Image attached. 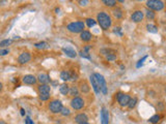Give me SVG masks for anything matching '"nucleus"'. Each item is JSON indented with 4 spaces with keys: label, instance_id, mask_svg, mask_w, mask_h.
Here are the masks:
<instances>
[{
    "label": "nucleus",
    "instance_id": "f257e3e1",
    "mask_svg": "<svg viewBox=\"0 0 166 124\" xmlns=\"http://www.w3.org/2000/svg\"><path fill=\"white\" fill-rule=\"evenodd\" d=\"M97 21H98V23H99L100 27L103 29V30H108L112 25L111 17H110L107 13H105V11H101V13L98 14Z\"/></svg>",
    "mask_w": 166,
    "mask_h": 124
},
{
    "label": "nucleus",
    "instance_id": "f03ea898",
    "mask_svg": "<svg viewBox=\"0 0 166 124\" xmlns=\"http://www.w3.org/2000/svg\"><path fill=\"white\" fill-rule=\"evenodd\" d=\"M85 28L84 23L81 21H77V22H72L70 23L69 25L66 26V29L72 32V33H81Z\"/></svg>",
    "mask_w": 166,
    "mask_h": 124
},
{
    "label": "nucleus",
    "instance_id": "7ed1b4c3",
    "mask_svg": "<svg viewBox=\"0 0 166 124\" xmlns=\"http://www.w3.org/2000/svg\"><path fill=\"white\" fill-rule=\"evenodd\" d=\"M146 7L154 11H160L164 9V2L162 0H147Z\"/></svg>",
    "mask_w": 166,
    "mask_h": 124
},
{
    "label": "nucleus",
    "instance_id": "20e7f679",
    "mask_svg": "<svg viewBox=\"0 0 166 124\" xmlns=\"http://www.w3.org/2000/svg\"><path fill=\"white\" fill-rule=\"evenodd\" d=\"M96 77V79H97L98 81V84H99V86H100V89H101V92L103 93L104 95H106L107 93H108V87H107V83H106V80H105V78H104L101 73H94Z\"/></svg>",
    "mask_w": 166,
    "mask_h": 124
},
{
    "label": "nucleus",
    "instance_id": "39448f33",
    "mask_svg": "<svg viewBox=\"0 0 166 124\" xmlns=\"http://www.w3.org/2000/svg\"><path fill=\"white\" fill-rule=\"evenodd\" d=\"M116 99H118V102L120 104V107H128L130 99H131V96L129 94H127V93L118 92L116 94Z\"/></svg>",
    "mask_w": 166,
    "mask_h": 124
},
{
    "label": "nucleus",
    "instance_id": "423d86ee",
    "mask_svg": "<svg viewBox=\"0 0 166 124\" xmlns=\"http://www.w3.org/2000/svg\"><path fill=\"white\" fill-rule=\"evenodd\" d=\"M63 108L62 102L58 100V99H54L49 104V110L51 111L53 114H58L61 112V109Z\"/></svg>",
    "mask_w": 166,
    "mask_h": 124
},
{
    "label": "nucleus",
    "instance_id": "0eeeda50",
    "mask_svg": "<svg viewBox=\"0 0 166 124\" xmlns=\"http://www.w3.org/2000/svg\"><path fill=\"white\" fill-rule=\"evenodd\" d=\"M84 106H85L84 99L79 97V96L73 97V99L71 100V107L76 111H79V110H81V109H83Z\"/></svg>",
    "mask_w": 166,
    "mask_h": 124
},
{
    "label": "nucleus",
    "instance_id": "6e6552de",
    "mask_svg": "<svg viewBox=\"0 0 166 124\" xmlns=\"http://www.w3.org/2000/svg\"><path fill=\"white\" fill-rule=\"evenodd\" d=\"M101 52L104 56L106 57V59L108 61H115L116 60V53L111 49H103V50H101Z\"/></svg>",
    "mask_w": 166,
    "mask_h": 124
},
{
    "label": "nucleus",
    "instance_id": "1a4fd4ad",
    "mask_svg": "<svg viewBox=\"0 0 166 124\" xmlns=\"http://www.w3.org/2000/svg\"><path fill=\"white\" fill-rule=\"evenodd\" d=\"M143 18H144L143 11H135L131 16V20H132V22H134V23H140V22H142Z\"/></svg>",
    "mask_w": 166,
    "mask_h": 124
},
{
    "label": "nucleus",
    "instance_id": "9d476101",
    "mask_svg": "<svg viewBox=\"0 0 166 124\" xmlns=\"http://www.w3.org/2000/svg\"><path fill=\"white\" fill-rule=\"evenodd\" d=\"M101 123L109 124V111L105 107L101 109Z\"/></svg>",
    "mask_w": 166,
    "mask_h": 124
},
{
    "label": "nucleus",
    "instance_id": "9b49d317",
    "mask_svg": "<svg viewBox=\"0 0 166 124\" xmlns=\"http://www.w3.org/2000/svg\"><path fill=\"white\" fill-rule=\"evenodd\" d=\"M31 59V55L29 52H23V53L21 54L20 56L18 57V62L20 63V64H25V63H28Z\"/></svg>",
    "mask_w": 166,
    "mask_h": 124
},
{
    "label": "nucleus",
    "instance_id": "f8f14e48",
    "mask_svg": "<svg viewBox=\"0 0 166 124\" xmlns=\"http://www.w3.org/2000/svg\"><path fill=\"white\" fill-rule=\"evenodd\" d=\"M89 81H90V83H92V89H94V91H95L96 94H100V92H101L100 86H99V84H98V81H97V79H96V77L94 73L90 75V77H89Z\"/></svg>",
    "mask_w": 166,
    "mask_h": 124
},
{
    "label": "nucleus",
    "instance_id": "ddd939ff",
    "mask_svg": "<svg viewBox=\"0 0 166 124\" xmlns=\"http://www.w3.org/2000/svg\"><path fill=\"white\" fill-rule=\"evenodd\" d=\"M23 83L26 85H35L37 82V78H35L33 75H26L23 77Z\"/></svg>",
    "mask_w": 166,
    "mask_h": 124
},
{
    "label": "nucleus",
    "instance_id": "4468645a",
    "mask_svg": "<svg viewBox=\"0 0 166 124\" xmlns=\"http://www.w3.org/2000/svg\"><path fill=\"white\" fill-rule=\"evenodd\" d=\"M80 38H81V40H82V42H90V40H92V33H90L89 31L83 30L82 32L80 33Z\"/></svg>",
    "mask_w": 166,
    "mask_h": 124
},
{
    "label": "nucleus",
    "instance_id": "2eb2a0df",
    "mask_svg": "<svg viewBox=\"0 0 166 124\" xmlns=\"http://www.w3.org/2000/svg\"><path fill=\"white\" fill-rule=\"evenodd\" d=\"M62 52L66 54V56L70 57V58H76L77 56V53L75 52L74 49L70 48V47H66V48H62Z\"/></svg>",
    "mask_w": 166,
    "mask_h": 124
},
{
    "label": "nucleus",
    "instance_id": "dca6fc26",
    "mask_svg": "<svg viewBox=\"0 0 166 124\" xmlns=\"http://www.w3.org/2000/svg\"><path fill=\"white\" fill-rule=\"evenodd\" d=\"M88 121V117L86 114H78L76 117H75V122L77 124H80V123H83V122H87Z\"/></svg>",
    "mask_w": 166,
    "mask_h": 124
},
{
    "label": "nucleus",
    "instance_id": "f3484780",
    "mask_svg": "<svg viewBox=\"0 0 166 124\" xmlns=\"http://www.w3.org/2000/svg\"><path fill=\"white\" fill-rule=\"evenodd\" d=\"M37 81L41 83V84H48L50 82V77L47 73H40L39 77H37Z\"/></svg>",
    "mask_w": 166,
    "mask_h": 124
},
{
    "label": "nucleus",
    "instance_id": "a211bd4d",
    "mask_svg": "<svg viewBox=\"0 0 166 124\" xmlns=\"http://www.w3.org/2000/svg\"><path fill=\"white\" fill-rule=\"evenodd\" d=\"M112 15H113V17L116 20H120V19L123 18L124 13L122 11V9H120V7H113V9H112Z\"/></svg>",
    "mask_w": 166,
    "mask_h": 124
},
{
    "label": "nucleus",
    "instance_id": "6ab92c4d",
    "mask_svg": "<svg viewBox=\"0 0 166 124\" xmlns=\"http://www.w3.org/2000/svg\"><path fill=\"white\" fill-rule=\"evenodd\" d=\"M37 90H39V94H40V93H50L51 87H50L48 84H41L40 86L37 87Z\"/></svg>",
    "mask_w": 166,
    "mask_h": 124
},
{
    "label": "nucleus",
    "instance_id": "aec40b11",
    "mask_svg": "<svg viewBox=\"0 0 166 124\" xmlns=\"http://www.w3.org/2000/svg\"><path fill=\"white\" fill-rule=\"evenodd\" d=\"M92 48L90 46H86L85 48L83 49L82 51H80V56L81 57H83V58H86V59H88V60H90L92 58H90V56H89V49Z\"/></svg>",
    "mask_w": 166,
    "mask_h": 124
},
{
    "label": "nucleus",
    "instance_id": "412c9836",
    "mask_svg": "<svg viewBox=\"0 0 166 124\" xmlns=\"http://www.w3.org/2000/svg\"><path fill=\"white\" fill-rule=\"evenodd\" d=\"M60 79L64 81V82H68V81H71V73L68 71H63L60 73Z\"/></svg>",
    "mask_w": 166,
    "mask_h": 124
},
{
    "label": "nucleus",
    "instance_id": "4be33fe9",
    "mask_svg": "<svg viewBox=\"0 0 166 124\" xmlns=\"http://www.w3.org/2000/svg\"><path fill=\"white\" fill-rule=\"evenodd\" d=\"M59 91L62 95H68V94H69V91H70V86L68 84H66V83L62 85H60Z\"/></svg>",
    "mask_w": 166,
    "mask_h": 124
},
{
    "label": "nucleus",
    "instance_id": "5701e85b",
    "mask_svg": "<svg viewBox=\"0 0 166 124\" xmlns=\"http://www.w3.org/2000/svg\"><path fill=\"white\" fill-rule=\"evenodd\" d=\"M102 2H103V4L105 6H107V7H115V5H116V0H101Z\"/></svg>",
    "mask_w": 166,
    "mask_h": 124
},
{
    "label": "nucleus",
    "instance_id": "b1692460",
    "mask_svg": "<svg viewBox=\"0 0 166 124\" xmlns=\"http://www.w3.org/2000/svg\"><path fill=\"white\" fill-rule=\"evenodd\" d=\"M145 17H146V19H147L149 21H152V20H154L155 18H156V14H155L154 11L147 9L145 11Z\"/></svg>",
    "mask_w": 166,
    "mask_h": 124
},
{
    "label": "nucleus",
    "instance_id": "393cba45",
    "mask_svg": "<svg viewBox=\"0 0 166 124\" xmlns=\"http://www.w3.org/2000/svg\"><path fill=\"white\" fill-rule=\"evenodd\" d=\"M69 94L73 96V97H76V96L79 95V89L76 86H72V87H70Z\"/></svg>",
    "mask_w": 166,
    "mask_h": 124
},
{
    "label": "nucleus",
    "instance_id": "a878e982",
    "mask_svg": "<svg viewBox=\"0 0 166 124\" xmlns=\"http://www.w3.org/2000/svg\"><path fill=\"white\" fill-rule=\"evenodd\" d=\"M80 90L82 91L83 93H88L90 91V88H89L88 84L86 82H82L80 84Z\"/></svg>",
    "mask_w": 166,
    "mask_h": 124
},
{
    "label": "nucleus",
    "instance_id": "bb28decb",
    "mask_svg": "<svg viewBox=\"0 0 166 124\" xmlns=\"http://www.w3.org/2000/svg\"><path fill=\"white\" fill-rule=\"evenodd\" d=\"M35 47L37 49H41V50H44V49H47L48 48V44L46 42H37L35 44Z\"/></svg>",
    "mask_w": 166,
    "mask_h": 124
},
{
    "label": "nucleus",
    "instance_id": "cd10ccee",
    "mask_svg": "<svg viewBox=\"0 0 166 124\" xmlns=\"http://www.w3.org/2000/svg\"><path fill=\"white\" fill-rule=\"evenodd\" d=\"M160 120H161V116L159 115V114H156V115L152 116V117L149 118V122L153 124H157Z\"/></svg>",
    "mask_w": 166,
    "mask_h": 124
},
{
    "label": "nucleus",
    "instance_id": "c85d7f7f",
    "mask_svg": "<svg viewBox=\"0 0 166 124\" xmlns=\"http://www.w3.org/2000/svg\"><path fill=\"white\" fill-rule=\"evenodd\" d=\"M146 29H147V31L151 32V33H157L158 32L157 26L153 25V24H147V25H146Z\"/></svg>",
    "mask_w": 166,
    "mask_h": 124
},
{
    "label": "nucleus",
    "instance_id": "c756f323",
    "mask_svg": "<svg viewBox=\"0 0 166 124\" xmlns=\"http://www.w3.org/2000/svg\"><path fill=\"white\" fill-rule=\"evenodd\" d=\"M136 104H137V97H133V98L130 99L128 108H129L130 110H132V109H134V108L136 107Z\"/></svg>",
    "mask_w": 166,
    "mask_h": 124
},
{
    "label": "nucleus",
    "instance_id": "7c9ffc66",
    "mask_svg": "<svg viewBox=\"0 0 166 124\" xmlns=\"http://www.w3.org/2000/svg\"><path fill=\"white\" fill-rule=\"evenodd\" d=\"M85 22H86V25L88 26L89 28L94 27V26H95L96 24H97V21L94 20V19H92V18H88V19H86Z\"/></svg>",
    "mask_w": 166,
    "mask_h": 124
},
{
    "label": "nucleus",
    "instance_id": "2f4dec72",
    "mask_svg": "<svg viewBox=\"0 0 166 124\" xmlns=\"http://www.w3.org/2000/svg\"><path fill=\"white\" fill-rule=\"evenodd\" d=\"M39 96H40V99L42 102H47L50 98V93H40Z\"/></svg>",
    "mask_w": 166,
    "mask_h": 124
},
{
    "label": "nucleus",
    "instance_id": "473e14b6",
    "mask_svg": "<svg viewBox=\"0 0 166 124\" xmlns=\"http://www.w3.org/2000/svg\"><path fill=\"white\" fill-rule=\"evenodd\" d=\"M13 42L12 40H3L2 42H0V48H5L7 46H9Z\"/></svg>",
    "mask_w": 166,
    "mask_h": 124
},
{
    "label": "nucleus",
    "instance_id": "72a5a7b5",
    "mask_svg": "<svg viewBox=\"0 0 166 124\" xmlns=\"http://www.w3.org/2000/svg\"><path fill=\"white\" fill-rule=\"evenodd\" d=\"M60 114H61L62 116H64V117H66V116H70V115H71V111H70L69 108H64V107H63L62 109H61V112H60Z\"/></svg>",
    "mask_w": 166,
    "mask_h": 124
},
{
    "label": "nucleus",
    "instance_id": "f704fd0d",
    "mask_svg": "<svg viewBox=\"0 0 166 124\" xmlns=\"http://www.w3.org/2000/svg\"><path fill=\"white\" fill-rule=\"evenodd\" d=\"M146 59H147V55H145L144 57H142V58H141V59L139 60V61H138V63L136 64V67H137V68H140L141 66L143 65V62H144V60H146Z\"/></svg>",
    "mask_w": 166,
    "mask_h": 124
},
{
    "label": "nucleus",
    "instance_id": "c9c22d12",
    "mask_svg": "<svg viewBox=\"0 0 166 124\" xmlns=\"http://www.w3.org/2000/svg\"><path fill=\"white\" fill-rule=\"evenodd\" d=\"M78 3L80 6H87L89 3V0H78Z\"/></svg>",
    "mask_w": 166,
    "mask_h": 124
},
{
    "label": "nucleus",
    "instance_id": "e433bc0d",
    "mask_svg": "<svg viewBox=\"0 0 166 124\" xmlns=\"http://www.w3.org/2000/svg\"><path fill=\"white\" fill-rule=\"evenodd\" d=\"M120 30H122V28H120V27H115V28L113 29V32L122 36V35H123V33H122V31H120Z\"/></svg>",
    "mask_w": 166,
    "mask_h": 124
},
{
    "label": "nucleus",
    "instance_id": "4c0bfd02",
    "mask_svg": "<svg viewBox=\"0 0 166 124\" xmlns=\"http://www.w3.org/2000/svg\"><path fill=\"white\" fill-rule=\"evenodd\" d=\"M78 80V75L76 73H71V81H77Z\"/></svg>",
    "mask_w": 166,
    "mask_h": 124
},
{
    "label": "nucleus",
    "instance_id": "58836bf2",
    "mask_svg": "<svg viewBox=\"0 0 166 124\" xmlns=\"http://www.w3.org/2000/svg\"><path fill=\"white\" fill-rule=\"evenodd\" d=\"M9 50L7 49H4V50H0V56H5L9 54Z\"/></svg>",
    "mask_w": 166,
    "mask_h": 124
},
{
    "label": "nucleus",
    "instance_id": "ea45409f",
    "mask_svg": "<svg viewBox=\"0 0 166 124\" xmlns=\"http://www.w3.org/2000/svg\"><path fill=\"white\" fill-rule=\"evenodd\" d=\"M21 115H22V116L25 115V112H24V109H21Z\"/></svg>",
    "mask_w": 166,
    "mask_h": 124
},
{
    "label": "nucleus",
    "instance_id": "a19ab883",
    "mask_svg": "<svg viewBox=\"0 0 166 124\" xmlns=\"http://www.w3.org/2000/svg\"><path fill=\"white\" fill-rule=\"evenodd\" d=\"M2 88H3V85H2V83L0 82V92L2 91Z\"/></svg>",
    "mask_w": 166,
    "mask_h": 124
},
{
    "label": "nucleus",
    "instance_id": "79ce46f5",
    "mask_svg": "<svg viewBox=\"0 0 166 124\" xmlns=\"http://www.w3.org/2000/svg\"><path fill=\"white\" fill-rule=\"evenodd\" d=\"M6 0H0V4H3V3H5Z\"/></svg>",
    "mask_w": 166,
    "mask_h": 124
},
{
    "label": "nucleus",
    "instance_id": "37998d69",
    "mask_svg": "<svg viewBox=\"0 0 166 124\" xmlns=\"http://www.w3.org/2000/svg\"><path fill=\"white\" fill-rule=\"evenodd\" d=\"M116 1H118V2H120V3H124V2H125V0H116Z\"/></svg>",
    "mask_w": 166,
    "mask_h": 124
},
{
    "label": "nucleus",
    "instance_id": "c03bdc74",
    "mask_svg": "<svg viewBox=\"0 0 166 124\" xmlns=\"http://www.w3.org/2000/svg\"><path fill=\"white\" fill-rule=\"evenodd\" d=\"M80 124H89V123H88V121H87V122H83V123H80Z\"/></svg>",
    "mask_w": 166,
    "mask_h": 124
},
{
    "label": "nucleus",
    "instance_id": "a18cd8bd",
    "mask_svg": "<svg viewBox=\"0 0 166 124\" xmlns=\"http://www.w3.org/2000/svg\"><path fill=\"white\" fill-rule=\"evenodd\" d=\"M0 124H6L5 122H3V121H0Z\"/></svg>",
    "mask_w": 166,
    "mask_h": 124
},
{
    "label": "nucleus",
    "instance_id": "49530a36",
    "mask_svg": "<svg viewBox=\"0 0 166 124\" xmlns=\"http://www.w3.org/2000/svg\"><path fill=\"white\" fill-rule=\"evenodd\" d=\"M137 1H139V2H140V1H143V0H137Z\"/></svg>",
    "mask_w": 166,
    "mask_h": 124
},
{
    "label": "nucleus",
    "instance_id": "de8ad7c7",
    "mask_svg": "<svg viewBox=\"0 0 166 124\" xmlns=\"http://www.w3.org/2000/svg\"><path fill=\"white\" fill-rule=\"evenodd\" d=\"M165 92H166V87H165Z\"/></svg>",
    "mask_w": 166,
    "mask_h": 124
},
{
    "label": "nucleus",
    "instance_id": "09e8293b",
    "mask_svg": "<svg viewBox=\"0 0 166 124\" xmlns=\"http://www.w3.org/2000/svg\"><path fill=\"white\" fill-rule=\"evenodd\" d=\"M165 16H166V13H165Z\"/></svg>",
    "mask_w": 166,
    "mask_h": 124
}]
</instances>
